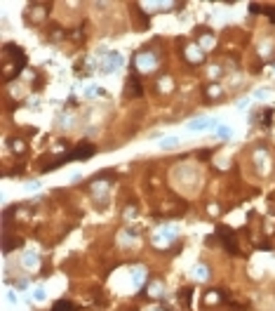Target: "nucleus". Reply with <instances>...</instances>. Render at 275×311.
<instances>
[{"label": "nucleus", "instance_id": "obj_1", "mask_svg": "<svg viewBox=\"0 0 275 311\" xmlns=\"http://www.w3.org/2000/svg\"><path fill=\"white\" fill-rule=\"evenodd\" d=\"M179 144V139H167V142H165V146H169V149H172V146H177Z\"/></svg>", "mask_w": 275, "mask_h": 311}]
</instances>
